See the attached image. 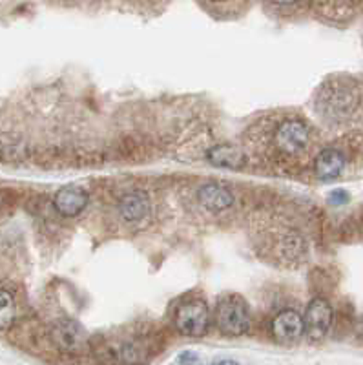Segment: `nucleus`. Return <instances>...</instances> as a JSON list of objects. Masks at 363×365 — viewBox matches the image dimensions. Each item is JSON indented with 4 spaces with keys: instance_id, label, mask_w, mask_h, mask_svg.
I'll return each instance as SVG.
<instances>
[{
    "instance_id": "nucleus-6",
    "label": "nucleus",
    "mask_w": 363,
    "mask_h": 365,
    "mask_svg": "<svg viewBox=\"0 0 363 365\" xmlns=\"http://www.w3.org/2000/svg\"><path fill=\"white\" fill-rule=\"evenodd\" d=\"M319 104H322V110L329 117H334V119H342V117L351 115L352 112L358 106V97H356V91L352 88L347 86H330L329 90H325L319 97Z\"/></svg>"
},
{
    "instance_id": "nucleus-14",
    "label": "nucleus",
    "mask_w": 363,
    "mask_h": 365,
    "mask_svg": "<svg viewBox=\"0 0 363 365\" xmlns=\"http://www.w3.org/2000/svg\"><path fill=\"white\" fill-rule=\"evenodd\" d=\"M119 356L121 360H123V364L139 365L140 361H145L146 356H148V349H146V345L143 344V341L132 340L121 347Z\"/></svg>"
},
{
    "instance_id": "nucleus-5",
    "label": "nucleus",
    "mask_w": 363,
    "mask_h": 365,
    "mask_svg": "<svg viewBox=\"0 0 363 365\" xmlns=\"http://www.w3.org/2000/svg\"><path fill=\"white\" fill-rule=\"evenodd\" d=\"M303 325H305V334L309 336V340H323L329 334L330 325H332L330 303L323 298H314L307 307L305 316H303Z\"/></svg>"
},
{
    "instance_id": "nucleus-19",
    "label": "nucleus",
    "mask_w": 363,
    "mask_h": 365,
    "mask_svg": "<svg viewBox=\"0 0 363 365\" xmlns=\"http://www.w3.org/2000/svg\"><path fill=\"white\" fill-rule=\"evenodd\" d=\"M212 2H227V0H212Z\"/></svg>"
},
{
    "instance_id": "nucleus-2",
    "label": "nucleus",
    "mask_w": 363,
    "mask_h": 365,
    "mask_svg": "<svg viewBox=\"0 0 363 365\" xmlns=\"http://www.w3.org/2000/svg\"><path fill=\"white\" fill-rule=\"evenodd\" d=\"M173 327L185 336L199 338L207 334L210 327V311L207 303L198 298L181 303L173 314Z\"/></svg>"
},
{
    "instance_id": "nucleus-10",
    "label": "nucleus",
    "mask_w": 363,
    "mask_h": 365,
    "mask_svg": "<svg viewBox=\"0 0 363 365\" xmlns=\"http://www.w3.org/2000/svg\"><path fill=\"white\" fill-rule=\"evenodd\" d=\"M150 212V200L145 192H130L119 201V214L128 223H139Z\"/></svg>"
},
{
    "instance_id": "nucleus-13",
    "label": "nucleus",
    "mask_w": 363,
    "mask_h": 365,
    "mask_svg": "<svg viewBox=\"0 0 363 365\" xmlns=\"http://www.w3.org/2000/svg\"><path fill=\"white\" fill-rule=\"evenodd\" d=\"M17 318V305L13 299L11 292L0 289V331L11 327Z\"/></svg>"
},
{
    "instance_id": "nucleus-18",
    "label": "nucleus",
    "mask_w": 363,
    "mask_h": 365,
    "mask_svg": "<svg viewBox=\"0 0 363 365\" xmlns=\"http://www.w3.org/2000/svg\"><path fill=\"white\" fill-rule=\"evenodd\" d=\"M212 365H240V364H237L235 360H219V361H215V364H212Z\"/></svg>"
},
{
    "instance_id": "nucleus-3",
    "label": "nucleus",
    "mask_w": 363,
    "mask_h": 365,
    "mask_svg": "<svg viewBox=\"0 0 363 365\" xmlns=\"http://www.w3.org/2000/svg\"><path fill=\"white\" fill-rule=\"evenodd\" d=\"M51 341L66 354L83 353L88 345L86 331L73 319H61L51 329Z\"/></svg>"
},
{
    "instance_id": "nucleus-4",
    "label": "nucleus",
    "mask_w": 363,
    "mask_h": 365,
    "mask_svg": "<svg viewBox=\"0 0 363 365\" xmlns=\"http://www.w3.org/2000/svg\"><path fill=\"white\" fill-rule=\"evenodd\" d=\"M274 143L281 152L289 155L302 154L309 145V128L303 120L289 119L283 120L276 130Z\"/></svg>"
},
{
    "instance_id": "nucleus-8",
    "label": "nucleus",
    "mask_w": 363,
    "mask_h": 365,
    "mask_svg": "<svg viewBox=\"0 0 363 365\" xmlns=\"http://www.w3.org/2000/svg\"><path fill=\"white\" fill-rule=\"evenodd\" d=\"M55 208L66 217L78 216L88 205V192L78 187H64L55 194Z\"/></svg>"
},
{
    "instance_id": "nucleus-17",
    "label": "nucleus",
    "mask_w": 363,
    "mask_h": 365,
    "mask_svg": "<svg viewBox=\"0 0 363 365\" xmlns=\"http://www.w3.org/2000/svg\"><path fill=\"white\" fill-rule=\"evenodd\" d=\"M270 2L277 6H292V4H297L300 0H270Z\"/></svg>"
},
{
    "instance_id": "nucleus-7",
    "label": "nucleus",
    "mask_w": 363,
    "mask_h": 365,
    "mask_svg": "<svg viewBox=\"0 0 363 365\" xmlns=\"http://www.w3.org/2000/svg\"><path fill=\"white\" fill-rule=\"evenodd\" d=\"M272 336L280 344H294L305 334V325L300 312L296 311H281L270 325Z\"/></svg>"
},
{
    "instance_id": "nucleus-11",
    "label": "nucleus",
    "mask_w": 363,
    "mask_h": 365,
    "mask_svg": "<svg viewBox=\"0 0 363 365\" xmlns=\"http://www.w3.org/2000/svg\"><path fill=\"white\" fill-rule=\"evenodd\" d=\"M343 168H345V158L336 148L323 150L314 161V172L322 181H332L342 174Z\"/></svg>"
},
{
    "instance_id": "nucleus-1",
    "label": "nucleus",
    "mask_w": 363,
    "mask_h": 365,
    "mask_svg": "<svg viewBox=\"0 0 363 365\" xmlns=\"http://www.w3.org/2000/svg\"><path fill=\"white\" fill-rule=\"evenodd\" d=\"M215 325L227 336H241L250 327V312L241 296L228 294L218 302Z\"/></svg>"
},
{
    "instance_id": "nucleus-15",
    "label": "nucleus",
    "mask_w": 363,
    "mask_h": 365,
    "mask_svg": "<svg viewBox=\"0 0 363 365\" xmlns=\"http://www.w3.org/2000/svg\"><path fill=\"white\" fill-rule=\"evenodd\" d=\"M178 364L179 365H199V364H201V360H199L198 354L190 353V351H186V353L179 354Z\"/></svg>"
},
{
    "instance_id": "nucleus-16",
    "label": "nucleus",
    "mask_w": 363,
    "mask_h": 365,
    "mask_svg": "<svg viewBox=\"0 0 363 365\" xmlns=\"http://www.w3.org/2000/svg\"><path fill=\"white\" fill-rule=\"evenodd\" d=\"M347 200H349V195H347V192L343 190H336L332 192V195H330V203L339 205V203H345Z\"/></svg>"
},
{
    "instance_id": "nucleus-12",
    "label": "nucleus",
    "mask_w": 363,
    "mask_h": 365,
    "mask_svg": "<svg viewBox=\"0 0 363 365\" xmlns=\"http://www.w3.org/2000/svg\"><path fill=\"white\" fill-rule=\"evenodd\" d=\"M207 158L212 165L219 166V168H232V170H237V168H241V166L245 165L243 152L230 145L214 146L212 150H208Z\"/></svg>"
},
{
    "instance_id": "nucleus-9",
    "label": "nucleus",
    "mask_w": 363,
    "mask_h": 365,
    "mask_svg": "<svg viewBox=\"0 0 363 365\" xmlns=\"http://www.w3.org/2000/svg\"><path fill=\"white\" fill-rule=\"evenodd\" d=\"M198 200L203 207L210 212H221L227 210L234 203V195L223 185H218V182H207L203 185L198 192Z\"/></svg>"
}]
</instances>
